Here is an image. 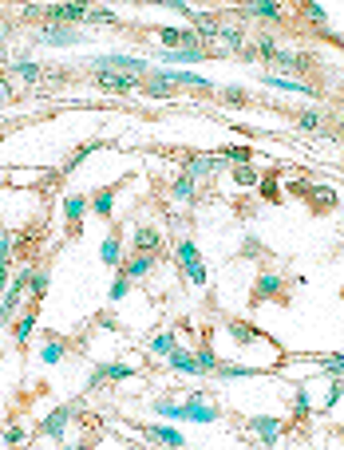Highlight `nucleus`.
Here are the masks:
<instances>
[{
    "mask_svg": "<svg viewBox=\"0 0 344 450\" xmlns=\"http://www.w3.org/2000/svg\"><path fill=\"white\" fill-rule=\"evenodd\" d=\"M297 127L301 130H321V111H301V115H297Z\"/></svg>",
    "mask_w": 344,
    "mask_h": 450,
    "instance_id": "45",
    "label": "nucleus"
},
{
    "mask_svg": "<svg viewBox=\"0 0 344 450\" xmlns=\"http://www.w3.org/2000/svg\"><path fill=\"white\" fill-rule=\"evenodd\" d=\"M95 20H99V24H111L115 12L111 8H95V4H92V8H87V24H95Z\"/></svg>",
    "mask_w": 344,
    "mask_h": 450,
    "instance_id": "47",
    "label": "nucleus"
},
{
    "mask_svg": "<svg viewBox=\"0 0 344 450\" xmlns=\"http://www.w3.org/2000/svg\"><path fill=\"white\" fill-rule=\"evenodd\" d=\"M317 371H324L328 380H336V375L344 380V351H333V356H321V360H317Z\"/></svg>",
    "mask_w": 344,
    "mask_h": 450,
    "instance_id": "30",
    "label": "nucleus"
},
{
    "mask_svg": "<svg viewBox=\"0 0 344 450\" xmlns=\"http://www.w3.org/2000/svg\"><path fill=\"white\" fill-rule=\"evenodd\" d=\"M206 56H210L206 48H186V51H162L159 60L162 63H202Z\"/></svg>",
    "mask_w": 344,
    "mask_h": 450,
    "instance_id": "29",
    "label": "nucleus"
},
{
    "mask_svg": "<svg viewBox=\"0 0 344 450\" xmlns=\"http://www.w3.org/2000/svg\"><path fill=\"white\" fill-rule=\"evenodd\" d=\"M242 12L253 16V20H274V24L285 20V4H277V0H250Z\"/></svg>",
    "mask_w": 344,
    "mask_h": 450,
    "instance_id": "12",
    "label": "nucleus"
},
{
    "mask_svg": "<svg viewBox=\"0 0 344 450\" xmlns=\"http://www.w3.org/2000/svg\"><path fill=\"white\" fill-rule=\"evenodd\" d=\"M218 158H222V162H238V166H245V162H253V150H250V146H222V150H218Z\"/></svg>",
    "mask_w": 344,
    "mask_h": 450,
    "instance_id": "34",
    "label": "nucleus"
},
{
    "mask_svg": "<svg viewBox=\"0 0 344 450\" xmlns=\"http://www.w3.org/2000/svg\"><path fill=\"white\" fill-rule=\"evenodd\" d=\"M242 253H245V257H262V241H257V237H245V245H242Z\"/></svg>",
    "mask_w": 344,
    "mask_h": 450,
    "instance_id": "50",
    "label": "nucleus"
},
{
    "mask_svg": "<svg viewBox=\"0 0 344 450\" xmlns=\"http://www.w3.org/2000/svg\"><path fill=\"white\" fill-rule=\"evenodd\" d=\"M44 44L68 48V44H80V36H75V28H68V24H44Z\"/></svg>",
    "mask_w": 344,
    "mask_h": 450,
    "instance_id": "15",
    "label": "nucleus"
},
{
    "mask_svg": "<svg viewBox=\"0 0 344 450\" xmlns=\"http://www.w3.org/2000/svg\"><path fill=\"white\" fill-rule=\"evenodd\" d=\"M336 135L344 139V111H340V123H336Z\"/></svg>",
    "mask_w": 344,
    "mask_h": 450,
    "instance_id": "54",
    "label": "nucleus"
},
{
    "mask_svg": "<svg viewBox=\"0 0 344 450\" xmlns=\"http://www.w3.org/2000/svg\"><path fill=\"white\" fill-rule=\"evenodd\" d=\"M99 257L107 261V265H111V269H123V237H119V233H111V237L103 241Z\"/></svg>",
    "mask_w": 344,
    "mask_h": 450,
    "instance_id": "28",
    "label": "nucleus"
},
{
    "mask_svg": "<svg viewBox=\"0 0 344 450\" xmlns=\"http://www.w3.org/2000/svg\"><path fill=\"white\" fill-rule=\"evenodd\" d=\"M340 399H344V380L336 375V380H328V391H324V407L321 411H333Z\"/></svg>",
    "mask_w": 344,
    "mask_h": 450,
    "instance_id": "38",
    "label": "nucleus"
},
{
    "mask_svg": "<svg viewBox=\"0 0 344 450\" xmlns=\"http://www.w3.org/2000/svg\"><path fill=\"white\" fill-rule=\"evenodd\" d=\"M183 415H186L190 423H218V407L206 399L202 391H194L190 399H183Z\"/></svg>",
    "mask_w": 344,
    "mask_h": 450,
    "instance_id": "8",
    "label": "nucleus"
},
{
    "mask_svg": "<svg viewBox=\"0 0 344 450\" xmlns=\"http://www.w3.org/2000/svg\"><path fill=\"white\" fill-rule=\"evenodd\" d=\"M60 450H92L87 442H60Z\"/></svg>",
    "mask_w": 344,
    "mask_h": 450,
    "instance_id": "53",
    "label": "nucleus"
},
{
    "mask_svg": "<svg viewBox=\"0 0 344 450\" xmlns=\"http://www.w3.org/2000/svg\"><path fill=\"white\" fill-rule=\"evenodd\" d=\"M222 383H230V380H253V375H265L262 368H238V363H218V371H214Z\"/></svg>",
    "mask_w": 344,
    "mask_h": 450,
    "instance_id": "23",
    "label": "nucleus"
},
{
    "mask_svg": "<svg viewBox=\"0 0 344 450\" xmlns=\"http://www.w3.org/2000/svg\"><path fill=\"white\" fill-rule=\"evenodd\" d=\"M154 261H159V253H135V257L131 261H127V269H123V273H127V277H147V273H151L154 269Z\"/></svg>",
    "mask_w": 344,
    "mask_h": 450,
    "instance_id": "24",
    "label": "nucleus"
},
{
    "mask_svg": "<svg viewBox=\"0 0 344 450\" xmlns=\"http://www.w3.org/2000/svg\"><path fill=\"white\" fill-rule=\"evenodd\" d=\"M87 8L92 4H83V0H63V4H48L44 8V24H80V20H87Z\"/></svg>",
    "mask_w": 344,
    "mask_h": 450,
    "instance_id": "3",
    "label": "nucleus"
},
{
    "mask_svg": "<svg viewBox=\"0 0 344 450\" xmlns=\"http://www.w3.org/2000/svg\"><path fill=\"white\" fill-rule=\"evenodd\" d=\"M174 257H178L183 273L190 277V285H198V289H202V285H206V265H202V253H198V245H194V241H178Z\"/></svg>",
    "mask_w": 344,
    "mask_h": 450,
    "instance_id": "2",
    "label": "nucleus"
},
{
    "mask_svg": "<svg viewBox=\"0 0 344 450\" xmlns=\"http://www.w3.org/2000/svg\"><path fill=\"white\" fill-rule=\"evenodd\" d=\"M32 332H36V308H28V312H20V316H16L12 340H16V344H28V340H32Z\"/></svg>",
    "mask_w": 344,
    "mask_h": 450,
    "instance_id": "26",
    "label": "nucleus"
},
{
    "mask_svg": "<svg viewBox=\"0 0 344 450\" xmlns=\"http://www.w3.org/2000/svg\"><path fill=\"white\" fill-rule=\"evenodd\" d=\"M28 269L32 265H24L20 273H12L8 289H4V296H0V324L16 320V312H20V304H24V292H28Z\"/></svg>",
    "mask_w": 344,
    "mask_h": 450,
    "instance_id": "1",
    "label": "nucleus"
},
{
    "mask_svg": "<svg viewBox=\"0 0 344 450\" xmlns=\"http://www.w3.org/2000/svg\"><path fill=\"white\" fill-rule=\"evenodd\" d=\"M194 356H198V368H202V371H218V356H214L210 344H202V348L194 351Z\"/></svg>",
    "mask_w": 344,
    "mask_h": 450,
    "instance_id": "41",
    "label": "nucleus"
},
{
    "mask_svg": "<svg viewBox=\"0 0 344 450\" xmlns=\"http://www.w3.org/2000/svg\"><path fill=\"white\" fill-rule=\"evenodd\" d=\"M87 210H92V201L83 198V194H68V198H63V221L71 225V233L80 230V221H83Z\"/></svg>",
    "mask_w": 344,
    "mask_h": 450,
    "instance_id": "14",
    "label": "nucleus"
},
{
    "mask_svg": "<svg viewBox=\"0 0 344 450\" xmlns=\"http://www.w3.org/2000/svg\"><path fill=\"white\" fill-rule=\"evenodd\" d=\"M95 83H99L103 91H135V87H139V80L119 75V71H99V75H95Z\"/></svg>",
    "mask_w": 344,
    "mask_h": 450,
    "instance_id": "20",
    "label": "nucleus"
},
{
    "mask_svg": "<svg viewBox=\"0 0 344 450\" xmlns=\"http://www.w3.org/2000/svg\"><path fill=\"white\" fill-rule=\"evenodd\" d=\"M71 419H75V403H63V407H56L48 419L40 423V435H48V439L63 442V430L71 427Z\"/></svg>",
    "mask_w": 344,
    "mask_h": 450,
    "instance_id": "6",
    "label": "nucleus"
},
{
    "mask_svg": "<svg viewBox=\"0 0 344 450\" xmlns=\"http://www.w3.org/2000/svg\"><path fill=\"white\" fill-rule=\"evenodd\" d=\"M340 296H344V292H340Z\"/></svg>",
    "mask_w": 344,
    "mask_h": 450,
    "instance_id": "56",
    "label": "nucleus"
},
{
    "mask_svg": "<svg viewBox=\"0 0 344 450\" xmlns=\"http://www.w3.org/2000/svg\"><path fill=\"white\" fill-rule=\"evenodd\" d=\"M171 194H174L178 201H190V198H194V178H186V174H183V178H174Z\"/></svg>",
    "mask_w": 344,
    "mask_h": 450,
    "instance_id": "40",
    "label": "nucleus"
},
{
    "mask_svg": "<svg viewBox=\"0 0 344 450\" xmlns=\"http://www.w3.org/2000/svg\"><path fill=\"white\" fill-rule=\"evenodd\" d=\"M63 356H68V344H63V340H48L40 348V363H48V368H56Z\"/></svg>",
    "mask_w": 344,
    "mask_h": 450,
    "instance_id": "31",
    "label": "nucleus"
},
{
    "mask_svg": "<svg viewBox=\"0 0 344 450\" xmlns=\"http://www.w3.org/2000/svg\"><path fill=\"white\" fill-rule=\"evenodd\" d=\"M262 300H285V277L281 273H262L257 285H253V304Z\"/></svg>",
    "mask_w": 344,
    "mask_h": 450,
    "instance_id": "10",
    "label": "nucleus"
},
{
    "mask_svg": "<svg viewBox=\"0 0 344 450\" xmlns=\"http://www.w3.org/2000/svg\"><path fill=\"white\" fill-rule=\"evenodd\" d=\"M48 285H51V273H48V269H28V289H32V296H44V292H48Z\"/></svg>",
    "mask_w": 344,
    "mask_h": 450,
    "instance_id": "33",
    "label": "nucleus"
},
{
    "mask_svg": "<svg viewBox=\"0 0 344 450\" xmlns=\"http://www.w3.org/2000/svg\"><path fill=\"white\" fill-rule=\"evenodd\" d=\"M262 83L265 87H274V91H285V95H305V99H313L317 95V87L313 83H305V80H293V75H262Z\"/></svg>",
    "mask_w": 344,
    "mask_h": 450,
    "instance_id": "9",
    "label": "nucleus"
},
{
    "mask_svg": "<svg viewBox=\"0 0 344 450\" xmlns=\"http://www.w3.org/2000/svg\"><path fill=\"white\" fill-rule=\"evenodd\" d=\"M218 40L226 44V48L230 51H245V44H250V36H245V32H238V28H222L218 32Z\"/></svg>",
    "mask_w": 344,
    "mask_h": 450,
    "instance_id": "32",
    "label": "nucleus"
},
{
    "mask_svg": "<svg viewBox=\"0 0 344 450\" xmlns=\"http://www.w3.org/2000/svg\"><path fill=\"white\" fill-rule=\"evenodd\" d=\"M0 265H12V233L0 230Z\"/></svg>",
    "mask_w": 344,
    "mask_h": 450,
    "instance_id": "46",
    "label": "nucleus"
},
{
    "mask_svg": "<svg viewBox=\"0 0 344 450\" xmlns=\"http://www.w3.org/2000/svg\"><path fill=\"white\" fill-rule=\"evenodd\" d=\"M159 44L166 51H186V48H202L194 28H159Z\"/></svg>",
    "mask_w": 344,
    "mask_h": 450,
    "instance_id": "11",
    "label": "nucleus"
},
{
    "mask_svg": "<svg viewBox=\"0 0 344 450\" xmlns=\"http://www.w3.org/2000/svg\"><path fill=\"white\" fill-rule=\"evenodd\" d=\"M262 450H265V446H262Z\"/></svg>",
    "mask_w": 344,
    "mask_h": 450,
    "instance_id": "57",
    "label": "nucleus"
},
{
    "mask_svg": "<svg viewBox=\"0 0 344 450\" xmlns=\"http://www.w3.org/2000/svg\"><path fill=\"white\" fill-rule=\"evenodd\" d=\"M8 95H12V87H8V80L0 75V103H8Z\"/></svg>",
    "mask_w": 344,
    "mask_h": 450,
    "instance_id": "52",
    "label": "nucleus"
},
{
    "mask_svg": "<svg viewBox=\"0 0 344 450\" xmlns=\"http://www.w3.org/2000/svg\"><path fill=\"white\" fill-rule=\"evenodd\" d=\"M115 190H119V186H103V190H95V198H87V201H92V210L99 213V218H111V210H115Z\"/></svg>",
    "mask_w": 344,
    "mask_h": 450,
    "instance_id": "25",
    "label": "nucleus"
},
{
    "mask_svg": "<svg viewBox=\"0 0 344 450\" xmlns=\"http://www.w3.org/2000/svg\"><path fill=\"white\" fill-rule=\"evenodd\" d=\"M24 439H28V430H24L20 423H12V427L4 430V446H24Z\"/></svg>",
    "mask_w": 344,
    "mask_h": 450,
    "instance_id": "43",
    "label": "nucleus"
},
{
    "mask_svg": "<svg viewBox=\"0 0 344 450\" xmlns=\"http://www.w3.org/2000/svg\"><path fill=\"white\" fill-rule=\"evenodd\" d=\"M250 427H253V435L262 439V446L269 450V446H277V439H281L285 419H277V415H253V419H250Z\"/></svg>",
    "mask_w": 344,
    "mask_h": 450,
    "instance_id": "7",
    "label": "nucleus"
},
{
    "mask_svg": "<svg viewBox=\"0 0 344 450\" xmlns=\"http://www.w3.org/2000/svg\"><path fill=\"white\" fill-rule=\"evenodd\" d=\"M127 292H131V277H127V273H115V280H111V292H107V296H111V304H119V300H127Z\"/></svg>",
    "mask_w": 344,
    "mask_h": 450,
    "instance_id": "36",
    "label": "nucleus"
},
{
    "mask_svg": "<svg viewBox=\"0 0 344 450\" xmlns=\"http://www.w3.org/2000/svg\"><path fill=\"white\" fill-rule=\"evenodd\" d=\"M274 68H285V71H313V56H305V51H293V48H277Z\"/></svg>",
    "mask_w": 344,
    "mask_h": 450,
    "instance_id": "13",
    "label": "nucleus"
},
{
    "mask_svg": "<svg viewBox=\"0 0 344 450\" xmlns=\"http://www.w3.org/2000/svg\"><path fill=\"white\" fill-rule=\"evenodd\" d=\"M262 194H265L269 201H281V190H277V182H274V178H265V182H262Z\"/></svg>",
    "mask_w": 344,
    "mask_h": 450,
    "instance_id": "51",
    "label": "nucleus"
},
{
    "mask_svg": "<svg viewBox=\"0 0 344 450\" xmlns=\"http://www.w3.org/2000/svg\"><path fill=\"white\" fill-rule=\"evenodd\" d=\"M222 99H230V107H245V91H238V87H222Z\"/></svg>",
    "mask_w": 344,
    "mask_h": 450,
    "instance_id": "48",
    "label": "nucleus"
},
{
    "mask_svg": "<svg viewBox=\"0 0 344 450\" xmlns=\"http://www.w3.org/2000/svg\"><path fill=\"white\" fill-rule=\"evenodd\" d=\"M226 332L233 336V344H253V340H265V332L262 328H253V324H245V320H226Z\"/></svg>",
    "mask_w": 344,
    "mask_h": 450,
    "instance_id": "18",
    "label": "nucleus"
},
{
    "mask_svg": "<svg viewBox=\"0 0 344 450\" xmlns=\"http://www.w3.org/2000/svg\"><path fill=\"white\" fill-rule=\"evenodd\" d=\"M147 435H151L159 446H171V450H183V446H186L183 435H178L174 427H162V423H159V427H147Z\"/></svg>",
    "mask_w": 344,
    "mask_h": 450,
    "instance_id": "22",
    "label": "nucleus"
},
{
    "mask_svg": "<svg viewBox=\"0 0 344 450\" xmlns=\"http://www.w3.org/2000/svg\"><path fill=\"white\" fill-rule=\"evenodd\" d=\"M309 415H313V395H309V383H301V387L293 391V419L305 423Z\"/></svg>",
    "mask_w": 344,
    "mask_h": 450,
    "instance_id": "27",
    "label": "nucleus"
},
{
    "mask_svg": "<svg viewBox=\"0 0 344 450\" xmlns=\"http://www.w3.org/2000/svg\"><path fill=\"white\" fill-rule=\"evenodd\" d=\"M166 360H171V368H174V371H186V375H202V368H198V356H194V351H186V348H174Z\"/></svg>",
    "mask_w": 344,
    "mask_h": 450,
    "instance_id": "21",
    "label": "nucleus"
},
{
    "mask_svg": "<svg viewBox=\"0 0 344 450\" xmlns=\"http://www.w3.org/2000/svg\"><path fill=\"white\" fill-rule=\"evenodd\" d=\"M12 71H16V80H24V83H36V80H40V63H36V60H16V68H12Z\"/></svg>",
    "mask_w": 344,
    "mask_h": 450,
    "instance_id": "35",
    "label": "nucleus"
},
{
    "mask_svg": "<svg viewBox=\"0 0 344 450\" xmlns=\"http://www.w3.org/2000/svg\"><path fill=\"white\" fill-rule=\"evenodd\" d=\"M142 91H147L151 99H171V95H174L178 87H174V83L166 80V75H162V68H159V71H151V80L142 83Z\"/></svg>",
    "mask_w": 344,
    "mask_h": 450,
    "instance_id": "19",
    "label": "nucleus"
},
{
    "mask_svg": "<svg viewBox=\"0 0 344 450\" xmlns=\"http://www.w3.org/2000/svg\"><path fill=\"white\" fill-rule=\"evenodd\" d=\"M301 8H305V20H313V24H324V20H328L324 4H317V0H309V4H301Z\"/></svg>",
    "mask_w": 344,
    "mask_h": 450,
    "instance_id": "44",
    "label": "nucleus"
},
{
    "mask_svg": "<svg viewBox=\"0 0 344 450\" xmlns=\"http://www.w3.org/2000/svg\"><path fill=\"white\" fill-rule=\"evenodd\" d=\"M340 435H344V423H340Z\"/></svg>",
    "mask_w": 344,
    "mask_h": 450,
    "instance_id": "55",
    "label": "nucleus"
},
{
    "mask_svg": "<svg viewBox=\"0 0 344 450\" xmlns=\"http://www.w3.org/2000/svg\"><path fill=\"white\" fill-rule=\"evenodd\" d=\"M218 166H222L218 154H190V158H186V178H202V174L218 170Z\"/></svg>",
    "mask_w": 344,
    "mask_h": 450,
    "instance_id": "17",
    "label": "nucleus"
},
{
    "mask_svg": "<svg viewBox=\"0 0 344 450\" xmlns=\"http://www.w3.org/2000/svg\"><path fill=\"white\" fill-rule=\"evenodd\" d=\"M139 371L131 368V363H99V368L92 371V380H87V387H103V383H123V380H135Z\"/></svg>",
    "mask_w": 344,
    "mask_h": 450,
    "instance_id": "5",
    "label": "nucleus"
},
{
    "mask_svg": "<svg viewBox=\"0 0 344 450\" xmlns=\"http://www.w3.org/2000/svg\"><path fill=\"white\" fill-rule=\"evenodd\" d=\"M233 182H238V186H257V182H262V174H257V166H250V162H245V166H233Z\"/></svg>",
    "mask_w": 344,
    "mask_h": 450,
    "instance_id": "39",
    "label": "nucleus"
},
{
    "mask_svg": "<svg viewBox=\"0 0 344 450\" xmlns=\"http://www.w3.org/2000/svg\"><path fill=\"white\" fill-rule=\"evenodd\" d=\"M159 249H162V230L139 225V230H135V253H159Z\"/></svg>",
    "mask_w": 344,
    "mask_h": 450,
    "instance_id": "16",
    "label": "nucleus"
},
{
    "mask_svg": "<svg viewBox=\"0 0 344 450\" xmlns=\"http://www.w3.org/2000/svg\"><path fill=\"white\" fill-rule=\"evenodd\" d=\"M95 68L107 71V68H119V75H131V80H139L142 71H154L151 60H142V56H95Z\"/></svg>",
    "mask_w": 344,
    "mask_h": 450,
    "instance_id": "4",
    "label": "nucleus"
},
{
    "mask_svg": "<svg viewBox=\"0 0 344 450\" xmlns=\"http://www.w3.org/2000/svg\"><path fill=\"white\" fill-rule=\"evenodd\" d=\"M162 8H171V12H178V16H194V8L186 4V0H166Z\"/></svg>",
    "mask_w": 344,
    "mask_h": 450,
    "instance_id": "49",
    "label": "nucleus"
},
{
    "mask_svg": "<svg viewBox=\"0 0 344 450\" xmlns=\"http://www.w3.org/2000/svg\"><path fill=\"white\" fill-rule=\"evenodd\" d=\"M95 146H99V142H83V146H75V154H71V158H68V166H63V174H71V170H75V166H80V162L87 158V154H92Z\"/></svg>",
    "mask_w": 344,
    "mask_h": 450,
    "instance_id": "42",
    "label": "nucleus"
},
{
    "mask_svg": "<svg viewBox=\"0 0 344 450\" xmlns=\"http://www.w3.org/2000/svg\"><path fill=\"white\" fill-rule=\"evenodd\" d=\"M174 348H178V344H174V332H159V336H151V351H154V356H171Z\"/></svg>",
    "mask_w": 344,
    "mask_h": 450,
    "instance_id": "37",
    "label": "nucleus"
}]
</instances>
